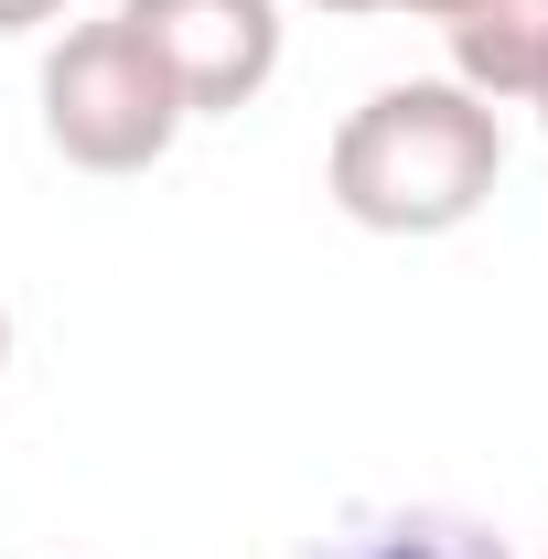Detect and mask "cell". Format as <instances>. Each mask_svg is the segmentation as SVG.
Here are the masks:
<instances>
[{
	"mask_svg": "<svg viewBox=\"0 0 548 559\" xmlns=\"http://www.w3.org/2000/svg\"><path fill=\"white\" fill-rule=\"evenodd\" d=\"M495 183H505V119L452 75L377 86L366 108H344L323 151V194L366 237H452L495 205Z\"/></svg>",
	"mask_w": 548,
	"mask_h": 559,
	"instance_id": "6da1fadb",
	"label": "cell"
},
{
	"mask_svg": "<svg viewBox=\"0 0 548 559\" xmlns=\"http://www.w3.org/2000/svg\"><path fill=\"white\" fill-rule=\"evenodd\" d=\"M44 140L65 151L75 173H151L183 140V97L162 55L140 44L130 22H75L65 44L44 55Z\"/></svg>",
	"mask_w": 548,
	"mask_h": 559,
	"instance_id": "7a4b0ae2",
	"label": "cell"
},
{
	"mask_svg": "<svg viewBox=\"0 0 548 559\" xmlns=\"http://www.w3.org/2000/svg\"><path fill=\"white\" fill-rule=\"evenodd\" d=\"M119 22L162 55L183 119H237L279 75V0H119Z\"/></svg>",
	"mask_w": 548,
	"mask_h": 559,
	"instance_id": "3957f363",
	"label": "cell"
},
{
	"mask_svg": "<svg viewBox=\"0 0 548 559\" xmlns=\"http://www.w3.org/2000/svg\"><path fill=\"white\" fill-rule=\"evenodd\" d=\"M452 86L484 108H538L548 86V0H452L441 11Z\"/></svg>",
	"mask_w": 548,
	"mask_h": 559,
	"instance_id": "277c9868",
	"label": "cell"
},
{
	"mask_svg": "<svg viewBox=\"0 0 548 559\" xmlns=\"http://www.w3.org/2000/svg\"><path fill=\"white\" fill-rule=\"evenodd\" d=\"M301 559H516L484 516H452V506H388V516H355L334 538H312Z\"/></svg>",
	"mask_w": 548,
	"mask_h": 559,
	"instance_id": "5b68a950",
	"label": "cell"
},
{
	"mask_svg": "<svg viewBox=\"0 0 548 559\" xmlns=\"http://www.w3.org/2000/svg\"><path fill=\"white\" fill-rule=\"evenodd\" d=\"M55 11H65V0H0V33H44Z\"/></svg>",
	"mask_w": 548,
	"mask_h": 559,
	"instance_id": "8992f818",
	"label": "cell"
},
{
	"mask_svg": "<svg viewBox=\"0 0 548 559\" xmlns=\"http://www.w3.org/2000/svg\"><path fill=\"white\" fill-rule=\"evenodd\" d=\"M312 11H344V22H366V11H409V0H312Z\"/></svg>",
	"mask_w": 548,
	"mask_h": 559,
	"instance_id": "52a82bcc",
	"label": "cell"
},
{
	"mask_svg": "<svg viewBox=\"0 0 548 559\" xmlns=\"http://www.w3.org/2000/svg\"><path fill=\"white\" fill-rule=\"evenodd\" d=\"M409 11H419V22H441V11H452V0H409Z\"/></svg>",
	"mask_w": 548,
	"mask_h": 559,
	"instance_id": "ba28073f",
	"label": "cell"
},
{
	"mask_svg": "<svg viewBox=\"0 0 548 559\" xmlns=\"http://www.w3.org/2000/svg\"><path fill=\"white\" fill-rule=\"evenodd\" d=\"M0 366H11V301H0Z\"/></svg>",
	"mask_w": 548,
	"mask_h": 559,
	"instance_id": "9c48e42d",
	"label": "cell"
},
{
	"mask_svg": "<svg viewBox=\"0 0 548 559\" xmlns=\"http://www.w3.org/2000/svg\"><path fill=\"white\" fill-rule=\"evenodd\" d=\"M538 130H548V86H538Z\"/></svg>",
	"mask_w": 548,
	"mask_h": 559,
	"instance_id": "30bf717a",
	"label": "cell"
}]
</instances>
